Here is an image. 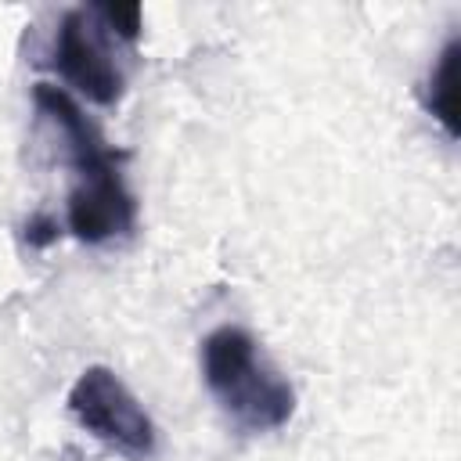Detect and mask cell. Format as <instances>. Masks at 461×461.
<instances>
[{"instance_id":"obj_7","label":"cell","mask_w":461,"mask_h":461,"mask_svg":"<svg viewBox=\"0 0 461 461\" xmlns=\"http://www.w3.org/2000/svg\"><path fill=\"white\" fill-rule=\"evenodd\" d=\"M25 241H29L32 249H47V245H54V241H58V220L47 216V212L29 216V220H25Z\"/></svg>"},{"instance_id":"obj_3","label":"cell","mask_w":461,"mask_h":461,"mask_svg":"<svg viewBox=\"0 0 461 461\" xmlns=\"http://www.w3.org/2000/svg\"><path fill=\"white\" fill-rule=\"evenodd\" d=\"M65 223L72 238L86 245H101L112 238H126L137 223V198L122 180V162L76 176V187L65 205Z\"/></svg>"},{"instance_id":"obj_4","label":"cell","mask_w":461,"mask_h":461,"mask_svg":"<svg viewBox=\"0 0 461 461\" xmlns=\"http://www.w3.org/2000/svg\"><path fill=\"white\" fill-rule=\"evenodd\" d=\"M50 68L86 101L94 104H115L122 94V72L97 43L86 11H68L58 22Z\"/></svg>"},{"instance_id":"obj_5","label":"cell","mask_w":461,"mask_h":461,"mask_svg":"<svg viewBox=\"0 0 461 461\" xmlns=\"http://www.w3.org/2000/svg\"><path fill=\"white\" fill-rule=\"evenodd\" d=\"M457 72H461V36H450L421 86V104L425 112L443 126V133L450 140H457L461 133V119H457Z\"/></svg>"},{"instance_id":"obj_2","label":"cell","mask_w":461,"mask_h":461,"mask_svg":"<svg viewBox=\"0 0 461 461\" xmlns=\"http://www.w3.org/2000/svg\"><path fill=\"white\" fill-rule=\"evenodd\" d=\"M68 411L94 439H101L108 450L130 461H148L158 447V432L144 403L126 389V382L115 371L101 364L86 367L72 382Z\"/></svg>"},{"instance_id":"obj_1","label":"cell","mask_w":461,"mask_h":461,"mask_svg":"<svg viewBox=\"0 0 461 461\" xmlns=\"http://www.w3.org/2000/svg\"><path fill=\"white\" fill-rule=\"evenodd\" d=\"M202 378L223 414L245 432L281 429L295 414V389L263 360L256 339L238 324L205 335Z\"/></svg>"},{"instance_id":"obj_6","label":"cell","mask_w":461,"mask_h":461,"mask_svg":"<svg viewBox=\"0 0 461 461\" xmlns=\"http://www.w3.org/2000/svg\"><path fill=\"white\" fill-rule=\"evenodd\" d=\"M97 14L104 18V25H108L119 40L133 43V40L140 36V4H101Z\"/></svg>"}]
</instances>
